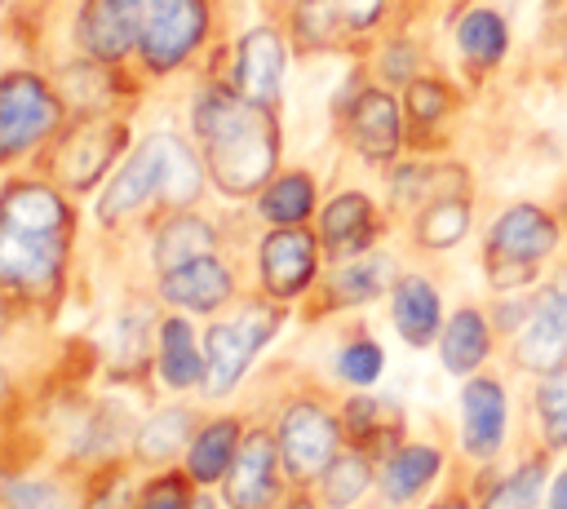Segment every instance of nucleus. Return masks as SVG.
<instances>
[{"label":"nucleus","instance_id":"obj_1","mask_svg":"<svg viewBox=\"0 0 567 509\" xmlns=\"http://www.w3.org/2000/svg\"><path fill=\"white\" fill-rule=\"evenodd\" d=\"M71 217L44 186H9L0 199V292L40 297L58 283Z\"/></svg>","mask_w":567,"mask_h":509},{"label":"nucleus","instance_id":"obj_2","mask_svg":"<svg viewBox=\"0 0 567 509\" xmlns=\"http://www.w3.org/2000/svg\"><path fill=\"white\" fill-rule=\"evenodd\" d=\"M195 128L204 137L213 181L226 195H248L270 177L279 137H275V120L261 102H248L244 93L235 97L226 89H213L195 106Z\"/></svg>","mask_w":567,"mask_h":509},{"label":"nucleus","instance_id":"obj_3","mask_svg":"<svg viewBox=\"0 0 567 509\" xmlns=\"http://www.w3.org/2000/svg\"><path fill=\"white\" fill-rule=\"evenodd\" d=\"M199 186H204V173H199L195 155L186 150V142H177L168 133H155L115 173V181L106 186V195L97 204V217L102 221H120L133 208H142L151 195H159V199L182 208V204H190L199 195Z\"/></svg>","mask_w":567,"mask_h":509},{"label":"nucleus","instance_id":"obj_4","mask_svg":"<svg viewBox=\"0 0 567 509\" xmlns=\"http://www.w3.org/2000/svg\"><path fill=\"white\" fill-rule=\"evenodd\" d=\"M554 248H558V221L536 204H514L487 230V248H483L487 279L496 288H523L536 279L540 261Z\"/></svg>","mask_w":567,"mask_h":509},{"label":"nucleus","instance_id":"obj_5","mask_svg":"<svg viewBox=\"0 0 567 509\" xmlns=\"http://www.w3.org/2000/svg\"><path fill=\"white\" fill-rule=\"evenodd\" d=\"M275 328H279V310L270 305H248V314H239L235 323H213L204 336L208 394H230L244 367L252 363V354L275 336Z\"/></svg>","mask_w":567,"mask_h":509},{"label":"nucleus","instance_id":"obj_6","mask_svg":"<svg viewBox=\"0 0 567 509\" xmlns=\"http://www.w3.org/2000/svg\"><path fill=\"white\" fill-rule=\"evenodd\" d=\"M58 124V97L35 75L0 80V159L31 150Z\"/></svg>","mask_w":567,"mask_h":509},{"label":"nucleus","instance_id":"obj_7","mask_svg":"<svg viewBox=\"0 0 567 509\" xmlns=\"http://www.w3.org/2000/svg\"><path fill=\"white\" fill-rule=\"evenodd\" d=\"M204 0H155L137 27V49L146 58V66L168 71L177 66L204 35Z\"/></svg>","mask_w":567,"mask_h":509},{"label":"nucleus","instance_id":"obj_8","mask_svg":"<svg viewBox=\"0 0 567 509\" xmlns=\"http://www.w3.org/2000/svg\"><path fill=\"white\" fill-rule=\"evenodd\" d=\"M514 359L523 367H536V372H554L567 359V266L532 301L523 332L514 341Z\"/></svg>","mask_w":567,"mask_h":509},{"label":"nucleus","instance_id":"obj_9","mask_svg":"<svg viewBox=\"0 0 567 509\" xmlns=\"http://www.w3.org/2000/svg\"><path fill=\"white\" fill-rule=\"evenodd\" d=\"M279 456L297 478L323 474L337 460V420L315 403L288 407L279 420Z\"/></svg>","mask_w":567,"mask_h":509},{"label":"nucleus","instance_id":"obj_10","mask_svg":"<svg viewBox=\"0 0 567 509\" xmlns=\"http://www.w3.org/2000/svg\"><path fill=\"white\" fill-rule=\"evenodd\" d=\"M124 146V128L120 124H106V120H84L66 133V142L58 146V177L71 186V190H89L106 164L115 159V150Z\"/></svg>","mask_w":567,"mask_h":509},{"label":"nucleus","instance_id":"obj_11","mask_svg":"<svg viewBox=\"0 0 567 509\" xmlns=\"http://www.w3.org/2000/svg\"><path fill=\"white\" fill-rule=\"evenodd\" d=\"M385 0H301L297 4V35L315 49L341 44L346 35L368 31L381 18Z\"/></svg>","mask_w":567,"mask_h":509},{"label":"nucleus","instance_id":"obj_12","mask_svg":"<svg viewBox=\"0 0 567 509\" xmlns=\"http://www.w3.org/2000/svg\"><path fill=\"white\" fill-rule=\"evenodd\" d=\"M275 456L279 451H275V443L261 429H252L239 443V451H235V460L226 469V500H230V509H266L275 500Z\"/></svg>","mask_w":567,"mask_h":509},{"label":"nucleus","instance_id":"obj_13","mask_svg":"<svg viewBox=\"0 0 567 509\" xmlns=\"http://www.w3.org/2000/svg\"><path fill=\"white\" fill-rule=\"evenodd\" d=\"M315 274V239L297 226H279L261 243V279L275 297H297Z\"/></svg>","mask_w":567,"mask_h":509},{"label":"nucleus","instance_id":"obj_14","mask_svg":"<svg viewBox=\"0 0 567 509\" xmlns=\"http://www.w3.org/2000/svg\"><path fill=\"white\" fill-rule=\"evenodd\" d=\"M235 84L248 102L270 106L279 97L284 84V40L270 27H257L239 40V66H235Z\"/></svg>","mask_w":567,"mask_h":509},{"label":"nucleus","instance_id":"obj_15","mask_svg":"<svg viewBox=\"0 0 567 509\" xmlns=\"http://www.w3.org/2000/svg\"><path fill=\"white\" fill-rule=\"evenodd\" d=\"M461 434L470 456H492L505 438V394L496 381L478 376L461 394Z\"/></svg>","mask_w":567,"mask_h":509},{"label":"nucleus","instance_id":"obj_16","mask_svg":"<svg viewBox=\"0 0 567 509\" xmlns=\"http://www.w3.org/2000/svg\"><path fill=\"white\" fill-rule=\"evenodd\" d=\"M159 292H164V301H173L182 310H217L230 297V274L208 252V257H195V261H186L177 270H164Z\"/></svg>","mask_w":567,"mask_h":509},{"label":"nucleus","instance_id":"obj_17","mask_svg":"<svg viewBox=\"0 0 567 509\" xmlns=\"http://www.w3.org/2000/svg\"><path fill=\"white\" fill-rule=\"evenodd\" d=\"M350 142L363 159H390L399 150V106L390 93L368 89L350 111Z\"/></svg>","mask_w":567,"mask_h":509},{"label":"nucleus","instance_id":"obj_18","mask_svg":"<svg viewBox=\"0 0 567 509\" xmlns=\"http://www.w3.org/2000/svg\"><path fill=\"white\" fill-rule=\"evenodd\" d=\"M377 235V217H372V204L363 195H337L328 208H323V243L337 252V257H350L359 248H368Z\"/></svg>","mask_w":567,"mask_h":509},{"label":"nucleus","instance_id":"obj_19","mask_svg":"<svg viewBox=\"0 0 567 509\" xmlns=\"http://www.w3.org/2000/svg\"><path fill=\"white\" fill-rule=\"evenodd\" d=\"M394 328L408 345H430L434 341V332H439V292L425 279L408 274V279L394 283Z\"/></svg>","mask_w":567,"mask_h":509},{"label":"nucleus","instance_id":"obj_20","mask_svg":"<svg viewBox=\"0 0 567 509\" xmlns=\"http://www.w3.org/2000/svg\"><path fill=\"white\" fill-rule=\"evenodd\" d=\"M487 350H492V332H487V323H483V314L478 310H456L452 319H447V328H443V341H439V359H443V367L447 372H474L483 359H487Z\"/></svg>","mask_w":567,"mask_h":509},{"label":"nucleus","instance_id":"obj_21","mask_svg":"<svg viewBox=\"0 0 567 509\" xmlns=\"http://www.w3.org/2000/svg\"><path fill=\"white\" fill-rule=\"evenodd\" d=\"M456 49L470 66H496L509 49V27L496 9H470L456 22Z\"/></svg>","mask_w":567,"mask_h":509},{"label":"nucleus","instance_id":"obj_22","mask_svg":"<svg viewBox=\"0 0 567 509\" xmlns=\"http://www.w3.org/2000/svg\"><path fill=\"white\" fill-rule=\"evenodd\" d=\"M159 376L168 389H186L204 381V354L195 350V336L182 319H168L159 328Z\"/></svg>","mask_w":567,"mask_h":509},{"label":"nucleus","instance_id":"obj_23","mask_svg":"<svg viewBox=\"0 0 567 509\" xmlns=\"http://www.w3.org/2000/svg\"><path fill=\"white\" fill-rule=\"evenodd\" d=\"M239 443H244V438H239V425H230V420H217V425L199 429V434L190 438V451H186L190 478H195V482H213V478H221V474L230 469Z\"/></svg>","mask_w":567,"mask_h":509},{"label":"nucleus","instance_id":"obj_24","mask_svg":"<svg viewBox=\"0 0 567 509\" xmlns=\"http://www.w3.org/2000/svg\"><path fill=\"white\" fill-rule=\"evenodd\" d=\"M213 252V230H208V221H199V217H173L164 230H159V239H155V261H159V270H177V266H186V261H195V257H208Z\"/></svg>","mask_w":567,"mask_h":509},{"label":"nucleus","instance_id":"obj_25","mask_svg":"<svg viewBox=\"0 0 567 509\" xmlns=\"http://www.w3.org/2000/svg\"><path fill=\"white\" fill-rule=\"evenodd\" d=\"M434 474H439V451L434 447H403V451L390 456V465L381 474V491L390 500H412Z\"/></svg>","mask_w":567,"mask_h":509},{"label":"nucleus","instance_id":"obj_26","mask_svg":"<svg viewBox=\"0 0 567 509\" xmlns=\"http://www.w3.org/2000/svg\"><path fill=\"white\" fill-rule=\"evenodd\" d=\"M465 230H470V204L461 195H439L416 217V239L425 248H452L465 239Z\"/></svg>","mask_w":567,"mask_h":509},{"label":"nucleus","instance_id":"obj_27","mask_svg":"<svg viewBox=\"0 0 567 509\" xmlns=\"http://www.w3.org/2000/svg\"><path fill=\"white\" fill-rule=\"evenodd\" d=\"M310 208H315V186H310V177H301V173H284V177L270 181V190L261 195V212H266L270 221H279V226H297Z\"/></svg>","mask_w":567,"mask_h":509},{"label":"nucleus","instance_id":"obj_28","mask_svg":"<svg viewBox=\"0 0 567 509\" xmlns=\"http://www.w3.org/2000/svg\"><path fill=\"white\" fill-rule=\"evenodd\" d=\"M390 257H363V261H350L337 279H332V297L337 301H372L377 292L390 288Z\"/></svg>","mask_w":567,"mask_h":509},{"label":"nucleus","instance_id":"obj_29","mask_svg":"<svg viewBox=\"0 0 567 509\" xmlns=\"http://www.w3.org/2000/svg\"><path fill=\"white\" fill-rule=\"evenodd\" d=\"M190 429V412H155L142 429H137V456L146 460H164L186 443Z\"/></svg>","mask_w":567,"mask_h":509},{"label":"nucleus","instance_id":"obj_30","mask_svg":"<svg viewBox=\"0 0 567 509\" xmlns=\"http://www.w3.org/2000/svg\"><path fill=\"white\" fill-rule=\"evenodd\" d=\"M536 407H540V429L554 447H567V367L545 372L540 389H536Z\"/></svg>","mask_w":567,"mask_h":509},{"label":"nucleus","instance_id":"obj_31","mask_svg":"<svg viewBox=\"0 0 567 509\" xmlns=\"http://www.w3.org/2000/svg\"><path fill=\"white\" fill-rule=\"evenodd\" d=\"M368 482H372V469H368V460L363 456H337L328 469H323V496H328V505H354L363 491H368Z\"/></svg>","mask_w":567,"mask_h":509},{"label":"nucleus","instance_id":"obj_32","mask_svg":"<svg viewBox=\"0 0 567 509\" xmlns=\"http://www.w3.org/2000/svg\"><path fill=\"white\" fill-rule=\"evenodd\" d=\"M540 482H545V469L540 465H523L518 474H509L483 509H540Z\"/></svg>","mask_w":567,"mask_h":509},{"label":"nucleus","instance_id":"obj_33","mask_svg":"<svg viewBox=\"0 0 567 509\" xmlns=\"http://www.w3.org/2000/svg\"><path fill=\"white\" fill-rule=\"evenodd\" d=\"M337 372L350 381V385H372L377 372H381V345L377 341H354L341 350L337 359Z\"/></svg>","mask_w":567,"mask_h":509},{"label":"nucleus","instance_id":"obj_34","mask_svg":"<svg viewBox=\"0 0 567 509\" xmlns=\"http://www.w3.org/2000/svg\"><path fill=\"white\" fill-rule=\"evenodd\" d=\"M447 111V89L439 80H412L408 84V115L416 124H434Z\"/></svg>","mask_w":567,"mask_h":509},{"label":"nucleus","instance_id":"obj_35","mask_svg":"<svg viewBox=\"0 0 567 509\" xmlns=\"http://www.w3.org/2000/svg\"><path fill=\"white\" fill-rule=\"evenodd\" d=\"M146 305H142V314H124L120 319V328H115V363L120 367H128V363H142V354H146Z\"/></svg>","mask_w":567,"mask_h":509},{"label":"nucleus","instance_id":"obj_36","mask_svg":"<svg viewBox=\"0 0 567 509\" xmlns=\"http://www.w3.org/2000/svg\"><path fill=\"white\" fill-rule=\"evenodd\" d=\"M4 500H9V509H66L58 487H44V482H9Z\"/></svg>","mask_w":567,"mask_h":509},{"label":"nucleus","instance_id":"obj_37","mask_svg":"<svg viewBox=\"0 0 567 509\" xmlns=\"http://www.w3.org/2000/svg\"><path fill=\"white\" fill-rule=\"evenodd\" d=\"M381 403H372V398H354L350 407H346V429L359 438V443H377L381 438Z\"/></svg>","mask_w":567,"mask_h":509},{"label":"nucleus","instance_id":"obj_38","mask_svg":"<svg viewBox=\"0 0 567 509\" xmlns=\"http://www.w3.org/2000/svg\"><path fill=\"white\" fill-rule=\"evenodd\" d=\"M137 509H190V500H186V482H182V478H159V482L142 496Z\"/></svg>","mask_w":567,"mask_h":509},{"label":"nucleus","instance_id":"obj_39","mask_svg":"<svg viewBox=\"0 0 567 509\" xmlns=\"http://www.w3.org/2000/svg\"><path fill=\"white\" fill-rule=\"evenodd\" d=\"M549 509H567V469L554 478V491H549Z\"/></svg>","mask_w":567,"mask_h":509},{"label":"nucleus","instance_id":"obj_40","mask_svg":"<svg viewBox=\"0 0 567 509\" xmlns=\"http://www.w3.org/2000/svg\"><path fill=\"white\" fill-rule=\"evenodd\" d=\"M97 509H124V491H120V487H111V500L102 496V500H97Z\"/></svg>","mask_w":567,"mask_h":509},{"label":"nucleus","instance_id":"obj_41","mask_svg":"<svg viewBox=\"0 0 567 509\" xmlns=\"http://www.w3.org/2000/svg\"><path fill=\"white\" fill-rule=\"evenodd\" d=\"M434 509H465L461 500H443V505H434Z\"/></svg>","mask_w":567,"mask_h":509},{"label":"nucleus","instance_id":"obj_42","mask_svg":"<svg viewBox=\"0 0 567 509\" xmlns=\"http://www.w3.org/2000/svg\"><path fill=\"white\" fill-rule=\"evenodd\" d=\"M190 509H213V500H195V505H190Z\"/></svg>","mask_w":567,"mask_h":509}]
</instances>
